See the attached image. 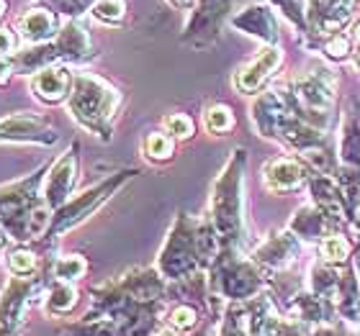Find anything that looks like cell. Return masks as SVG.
<instances>
[{"label":"cell","mask_w":360,"mask_h":336,"mask_svg":"<svg viewBox=\"0 0 360 336\" xmlns=\"http://www.w3.org/2000/svg\"><path fill=\"white\" fill-rule=\"evenodd\" d=\"M119 90L96 75H75L70 90V113L83 128L98 134L101 139L111 136V119L119 108Z\"/></svg>","instance_id":"1"},{"label":"cell","mask_w":360,"mask_h":336,"mask_svg":"<svg viewBox=\"0 0 360 336\" xmlns=\"http://www.w3.org/2000/svg\"><path fill=\"white\" fill-rule=\"evenodd\" d=\"M242 170H245V149H237L214 182L211 224L224 247H232L242 236Z\"/></svg>","instance_id":"2"},{"label":"cell","mask_w":360,"mask_h":336,"mask_svg":"<svg viewBox=\"0 0 360 336\" xmlns=\"http://www.w3.org/2000/svg\"><path fill=\"white\" fill-rule=\"evenodd\" d=\"M206 260V244H203V224L180 216L175 229L167 236L165 247L160 252V269L165 277L183 280Z\"/></svg>","instance_id":"3"},{"label":"cell","mask_w":360,"mask_h":336,"mask_svg":"<svg viewBox=\"0 0 360 336\" xmlns=\"http://www.w3.org/2000/svg\"><path fill=\"white\" fill-rule=\"evenodd\" d=\"M90 54V39L83 26L68 23L60 31V36L54 39V44L37 46L26 54H18L13 60L15 72H39L44 67H52L57 60H85Z\"/></svg>","instance_id":"4"},{"label":"cell","mask_w":360,"mask_h":336,"mask_svg":"<svg viewBox=\"0 0 360 336\" xmlns=\"http://www.w3.org/2000/svg\"><path fill=\"white\" fill-rule=\"evenodd\" d=\"M39 288H41V280L37 275L8 277L6 288L0 293V336H21L26 314Z\"/></svg>","instance_id":"5"},{"label":"cell","mask_w":360,"mask_h":336,"mask_svg":"<svg viewBox=\"0 0 360 336\" xmlns=\"http://www.w3.org/2000/svg\"><path fill=\"white\" fill-rule=\"evenodd\" d=\"M131 175H134V172H119L116 177H108V180H103V182H98L96 187H90L83 195H77L75 201H68L60 210H54L52 226H49V236H57V234L68 231V229L80 224L83 218H88L90 213H93L105 198H111V195L124 185V180H129Z\"/></svg>","instance_id":"6"},{"label":"cell","mask_w":360,"mask_h":336,"mask_svg":"<svg viewBox=\"0 0 360 336\" xmlns=\"http://www.w3.org/2000/svg\"><path fill=\"white\" fill-rule=\"evenodd\" d=\"M75 180H77V144L70 152H65L52 165V170L46 172L44 190H41L44 198L41 201L52 210H60L68 203V195L72 193Z\"/></svg>","instance_id":"7"},{"label":"cell","mask_w":360,"mask_h":336,"mask_svg":"<svg viewBox=\"0 0 360 336\" xmlns=\"http://www.w3.org/2000/svg\"><path fill=\"white\" fill-rule=\"evenodd\" d=\"M232 26L260 39L268 46H278V39H281V23L268 3H250L248 8H242L240 13L232 15Z\"/></svg>","instance_id":"8"},{"label":"cell","mask_w":360,"mask_h":336,"mask_svg":"<svg viewBox=\"0 0 360 336\" xmlns=\"http://www.w3.org/2000/svg\"><path fill=\"white\" fill-rule=\"evenodd\" d=\"M281 62H283L281 46H265L255 60H250L248 65L234 75V88L240 90V93H248V95L260 93V90L270 83V77L276 75V69L281 67Z\"/></svg>","instance_id":"9"},{"label":"cell","mask_w":360,"mask_h":336,"mask_svg":"<svg viewBox=\"0 0 360 336\" xmlns=\"http://www.w3.org/2000/svg\"><path fill=\"white\" fill-rule=\"evenodd\" d=\"M0 142H21V144H54L57 131L41 119L31 113H15L0 119Z\"/></svg>","instance_id":"10"},{"label":"cell","mask_w":360,"mask_h":336,"mask_svg":"<svg viewBox=\"0 0 360 336\" xmlns=\"http://www.w3.org/2000/svg\"><path fill=\"white\" fill-rule=\"evenodd\" d=\"M265 185L273 190V193H291L296 187H301L307 182V167L299 159L291 157H278L270 159L265 165Z\"/></svg>","instance_id":"11"},{"label":"cell","mask_w":360,"mask_h":336,"mask_svg":"<svg viewBox=\"0 0 360 336\" xmlns=\"http://www.w3.org/2000/svg\"><path fill=\"white\" fill-rule=\"evenodd\" d=\"M31 90L39 100L54 105L62 103L65 98H70V90H72V75H70L65 67H44L34 72L31 77Z\"/></svg>","instance_id":"12"},{"label":"cell","mask_w":360,"mask_h":336,"mask_svg":"<svg viewBox=\"0 0 360 336\" xmlns=\"http://www.w3.org/2000/svg\"><path fill=\"white\" fill-rule=\"evenodd\" d=\"M234 0H198L195 6V13L188 23V36H214L219 34L224 18L229 15V8H232Z\"/></svg>","instance_id":"13"},{"label":"cell","mask_w":360,"mask_h":336,"mask_svg":"<svg viewBox=\"0 0 360 336\" xmlns=\"http://www.w3.org/2000/svg\"><path fill=\"white\" fill-rule=\"evenodd\" d=\"M18 34H21L23 41L44 44L57 34V18L49 11H31L18 21Z\"/></svg>","instance_id":"14"},{"label":"cell","mask_w":360,"mask_h":336,"mask_svg":"<svg viewBox=\"0 0 360 336\" xmlns=\"http://www.w3.org/2000/svg\"><path fill=\"white\" fill-rule=\"evenodd\" d=\"M296 252H299V236L293 231H281L268 236V241L255 252V260L268 262V264H283L293 260Z\"/></svg>","instance_id":"15"},{"label":"cell","mask_w":360,"mask_h":336,"mask_svg":"<svg viewBox=\"0 0 360 336\" xmlns=\"http://www.w3.org/2000/svg\"><path fill=\"white\" fill-rule=\"evenodd\" d=\"M327 226H330L327 213L311 203V206H304V208L296 213V218L291 221V231L296 234V236H304V239H324Z\"/></svg>","instance_id":"16"},{"label":"cell","mask_w":360,"mask_h":336,"mask_svg":"<svg viewBox=\"0 0 360 336\" xmlns=\"http://www.w3.org/2000/svg\"><path fill=\"white\" fill-rule=\"evenodd\" d=\"M342 159L345 165L360 167V111L353 108L345 121V131H342Z\"/></svg>","instance_id":"17"},{"label":"cell","mask_w":360,"mask_h":336,"mask_svg":"<svg viewBox=\"0 0 360 336\" xmlns=\"http://www.w3.org/2000/svg\"><path fill=\"white\" fill-rule=\"evenodd\" d=\"M75 306H77V290L72 288V283H60V280H57V283L49 288L44 308L52 316H65Z\"/></svg>","instance_id":"18"},{"label":"cell","mask_w":360,"mask_h":336,"mask_svg":"<svg viewBox=\"0 0 360 336\" xmlns=\"http://www.w3.org/2000/svg\"><path fill=\"white\" fill-rule=\"evenodd\" d=\"M144 157L152 162H167L175 154V139L165 131H152L142 144Z\"/></svg>","instance_id":"19"},{"label":"cell","mask_w":360,"mask_h":336,"mask_svg":"<svg viewBox=\"0 0 360 336\" xmlns=\"http://www.w3.org/2000/svg\"><path fill=\"white\" fill-rule=\"evenodd\" d=\"M85 272H88V262H85L80 254L57 257L52 264V275H54V280H60V283H75Z\"/></svg>","instance_id":"20"},{"label":"cell","mask_w":360,"mask_h":336,"mask_svg":"<svg viewBox=\"0 0 360 336\" xmlns=\"http://www.w3.org/2000/svg\"><path fill=\"white\" fill-rule=\"evenodd\" d=\"M316 44L322 46V52L332 60H350V54H353V36L345 34V31H340V34H330V36L319 39Z\"/></svg>","instance_id":"21"},{"label":"cell","mask_w":360,"mask_h":336,"mask_svg":"<svg viewBox=\"0 0 360 336\" xmlns=\"http://www.w3.org/2000/svg\"><path fill=\"white\" fill-rule=\"evenodd\" d=\"M203 123L209 128L211 134H226V131H232L234 128V113L229 105H211L206 116H203Z\"/></svg>","instance_id":"22"},{"label":"cell","mask_w":360,"mask_h":336,"mask_svg":"<svg viewBox=\"0 0 360 336\" xmlns=\"http://www.w3.org/2000/svg\"><path fill=\"white\" fill-rule=\"evenodd\" d=\"M8 272L13 277H29L37 272V254L31 249H13L8 254Z\"/></svg>","instance_id":"23"},{"label":"cell","mask_w":360,"mask_h":336,"mask_svg":"<svg viewBox=\"0 0 360 336\" xmlns=\"http://www.w3.org/2000/svg\"><path fill=\"white\" fill-rule=\"evenodd\" d=\"M127 13V3L124 0H96L93 3V15L103 23H119Z\"/></svg>","instance_id":"24"},{"label":"cell","mask_w":360,"mask_h":336,"mask_svg":"<svg viewBox=\"0 0 360 336\" xmlns=\"http://www.w3.org/2000/svg\"><path fill=\"white\" fill-rule=\"evenodd\" d=\"M162 126H165V134H170L173 139H191L193 136V121H191V116H186V113H170V116H165V121H162Z\"/></svg>","instance_id":"25"},{"label":"cell","mask_w":360,"mask_h":336,"mask_svg":"<svg viewBox=\"0 0 360 336\" xmlns=\"http://www.w3.org/2000/svg\"><path fill=\"white\" fill-rule=\"evenodd\" d=\"M347 241L340 236V234H330V236H324L322 239V254L327 262H345L347 260Z\"/></svg>","instance_id":"26"},{"label":"cell","mask_w":360,"mask_h":336,"mask_svg":"<svg viewBox=\"0 0 360 336\" xmlns=\"http://www.w3.org/2000/svg\"><path fill=\"white\" fill-rule=\"evenodd\" d=\"M170 326L173 329H191V326H195V308L175 306L170 311Z\"/></svg>","instance_id":"27"},{"label":"cell","mask_w":360,"mask_h":336,"mask_svg":"<svg viewBox=\"0 0 360 336\" xmlns=\"http://www.w3.org/2000/svg\"><path fill=\"white\" fill-rule=\"evenodd\" d=\"M15 52V36L11 31L0 29V54H13Z\"/></svg>","instance_id":"28"},{"label":"cell","mask_w":360,"mask_h":336,"mask_svg":"<svg viewBox=\"0 0 360 336\" xmlns=\"http://www.w3.org/2000/svg\"><path fill=\"white\" fill-rule=\"evenodd\" d=\"M11 72H13V62H8L6 57H0V85L6 83Z\"/></svg>","instance_id":"29"},{"label":"cell","mask_w":360,"mask_h":336,"mask_svg":"<svg viewBox=\"0 0 360 336\" xmlns=\"http://www.w3.org/2000/svg\"><path fill=\"white\" fill-rule=\"evenodd\" d=\"M173 3H178V6H191L193 0H173Z\"/></svg>","instance_id":"30"},{"label":"cell","mask_w":360,"mask_h":336,"mask_svg":"<svg viewBox=\"0 0 360 336\" xmlns=\"http://www.w3.org/2000/svg\"><path fill=\"white\" fill-rule=\"evenodd\" d=\"M6 13V0H0V15Z\"/></svg>","instance_id":"31"},{"label":"cell","mask_w":360,"mask_h":336,"mask_svg":"<svg viewBox=\"0 0 360 336\" xmlns=\"http://www.w3.org/2000/svg\"><path fill=\"white\" fill-rule=\"evenodd\" d=\"M158 336H178L175 331H162V334H158Z\"/></svg>","instance_id":"32"}]
</instances>
